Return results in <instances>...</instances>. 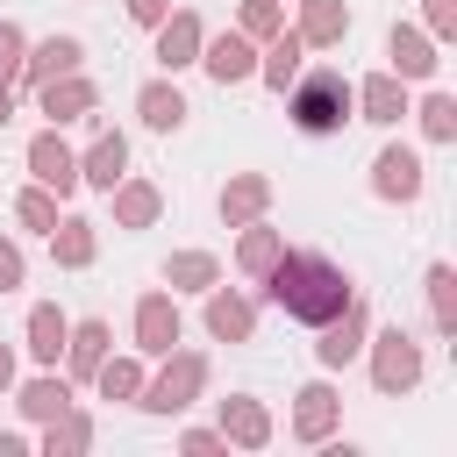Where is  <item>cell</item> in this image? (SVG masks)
<instances>
[{
	"label": "cell",
	"instance_id": "7bdbcfd3",
	"mask_svg": "<svg viewBox=\"0 0 457 457\" xmlns=\"http://www.w3.org/2000/svg\"><path fill=\"white\" fill-rule=\"evenodd\" d=\"M7 121H14V86L0 79V129H7Z\"/></svg>",
	"mask_w": 457,
	"mask_h": 457
},
{
	"label": "cell",
	"instance_id": "5bb4252c",
	"mask_svg": "<svg viewBox=\"0 0 457 457\" xmlns=\"http://www.w3.org/2000/svg\"><path fill=\"white\" fill-rule=\"evenodd\" d=\"M121 179H129V143H121V129H100L93 150L79 157V186H100V193H107V186H121Z\"/></svg>",
	"mask_w": 457,
	"mask_h": 457
},
{
	"label": "cell",
	"instance_id": "8992f818",
	"mask_svg": "<svg viewBox=\"0 0 457 457\" xmlns=\"http://www.w3.org/2000/svg\"><path fill=\"white\" fill-rule=\"evenodd\" d=\"M29 171H36V186H50L57 200H64V193L79 186V157H71V143L57 136V121H50V129H43L36 143H29Z\"/></svg>",
	"mask_w": 457,
	"mask_h": 457
},
{
	"label": "cell",
	"instance_id": "603a6c76",
	"mask_svg": "<svg viewBox=\"0 0 457 457\" xmlns=\"http://www.w3.org/2000/svg\"><path fill=\"white\" fill-rule=\"evenodd\" d=\"M64 336H71V321H64V314H57L50 300H43V307H29V357H36L43 371H50L57 357H64Z\"/></svg>",
	"mask_w": 457,
	"mask_h": 457
},
{
	"label": "cell",
	"instance_id": "5b68a950",
	"mask_svg": "<svg viewBox=\"0 0 457 457\" xmlns=\"http://www.w3.org/2000/svg\"><path fill=\"white\" fill-rule=\"evenodd\" d=\"M200 64H207L214 86H243V79H257V43H250L243 29H228V36H200Z\"/></svg>",
	"mask_w": 457,
	"mask_h": 457
},
{
	"label": "cell",
	"instance_id": "30bf717a",
	"mask_svg": "<svg viewBox=\"0 0 457 457\" xmlns=\"http://www.w3.org/2000/svg\"><path fill=\"white\" fill-rule=\"evenodd\" d=\"M364 328H371V314H364V300H350L336 321H321V343H314V357L336 371V364H350L357 350H364Z\"/></svg>",
	"mask_w": 457,
	"mask_h": 457
},
{
	"label": "cell",
	"instance_id": "cb8c5ba5",
	"mask_svg": "<svg viewBox=\"0 0 457 457\" xmlns=\"http://www.w3.org/2000/svg\"><path fill=\"white\" fill-rule=\"evenodd\" d=\"M300 57H307V43H300V36H293V29H278V36H271V50H264V57H257V79H264V86H278V93H286V86H293V79H300Z\"/></svg>",
	"mask_w": 457,
	"mask_h": 457
},
{
	"label": "cell",
	"instance_id": "74e56055",
	"mask_svg": "<svg viewBox=\"0 0 457 457\" xmlns=\"http://www.w3.org/2000/svg\"><path fill=\"white\" fill-rule=\"evenodd\" d=\"M14 286H21V243L0 236V293H14Z\"/></svg>",
	"mask_w": 457,
	"mask_h": 457
},
{
	"label": "cell",
	"instance_id": "1f68e13d",
	"mask_svg": "<svg viewBox=\"0 0 457 457\" xmlns=\"http://www.w3.org/2000/svg\"><path fill=\"white\" fill-rule=\"evenodd\" d=\"M86 443H93V421H86L79 407H64L57 421H43V450H50V457H71V450H86Z\"/></svg>",
	"mask_w": 457,
	"mask_h": 457
},
{
	"label": "cell",
	"instance_id": "f35d334b",
	"mask_svg": "<svg viewBox=\"0 0 457 457\" xmlns=\"http://www.w3.org/2000/svg\"><path fill=\"white\" fill-rule=\"evenodd\" d=\"M129 7V21H143V29H157L164 14H171V0H121Z\"/></svg>",
	"mask_w": 457,
	"mask_h": 457
},
{
	"label": "cell",
	"instance_id": "6da1fadb",
	"mask_svg": "<svg viewBox=\"0 0 457 457\" xmlns=\"http://www.w3.org/2000/svg\"><path fill=\"white\" fill-rule=\"evenodd\" d=\"M264 300H271L278 314L321 328V321H336L357 293H350V271H343L328 250H278L271 271H264Z\"/></svg>",
	"mask_w": 457,
	"mask_h": 457
},
{
	"label": "cell",
	"instance_id": "ba28073f",
	"mask_svg": "<svg viewBox=\"0 0 457 457\" xmlns=\"http://www.w3.org/2000/svg\"><path fill=\"white\" fill-rule=\"evenodd\" d=\"M200 36H207V29H200V14H193V7H171V14L157 21V64H164V71L200 64Z\"/></svg>",
	"mask_w": 457,
	"mask_h": 457
},
{
	"label": "cell",
	"instance_id": "d590c367",
	"mask_svg": "<svg viewBox=\"0 0 457 457\" xmlns=\"http://www.w3.org/2000/svg\"><path fill=\"white\" fill-rule=\"evenodd\" d=\"M21 50H29V43H21V29H14V21H0V79H14V71H21Z\"/></svg>",
	"mask_w": 457,
	"mask_h": 457
},
{
	"label": "cell",
	"instance_id": "d6986e66",
	"mask_svg": "<svg viewBox=\"0 0 457 457\" xmlns=\"http://www.w3.org/2000/svg\"><path fill=\"white\" fill-rule=\"evenodd\" d=\"M357 107H364V121L393 129V121L407 114V79H393V71H371V79L357 86Z\"/></svg>",
	"mask_w": 457,
	"mask_h": 457
},
{
	"label": "cell",
	"instance_id": "8d00e7d4",
	"mask_svg": "<svg viewBox=\"0 0 457 457\" xmlns=\"http://www.w3.org/2000/svg\"><path fill=\"white\" fill-rule=\"evenodd\" d=\"M428 36H457V0H428Z\"/></svg>",
	"mask_w": 457,
	"mask_h": 457
},
{
	"label": "cell",
	"instance_id": "b9f144b4",
	"mask_svg": "<svg viewBox=\"0 0 457 457\" xmlns=\"http://www.w3.org/2000/svg\"><path fill=\"white\" fill-rule=\"evenodd\" d=\"M7 386H14V350L0 343V393H7Z\"/></svg>",
	"mask_w": 457,
	"mask_h": 457
},
{
	"label": "cell",
	"instance_id": "484cf974",
	"mask_svg": "<svg viewBox=\"0 0 457 457\" xmlns=\"http://www.w3.org/2000/svg\"><path fill=\"white\" fill-rule=\"evenodd\" d=\"M50 250H57V264H64V271H86V264H93V250H100V236H93V221H79V214H71V221H57V228H50Z\"/></svg>",
	"mask_w": 457,
	"mask_h": 457
},
{
	"label": "cell",
	"instance_id": "f546056e",
	"mask_svg": "<svg viewBox=\"0 0 457 457\" xmlns=\"http://www.w3.org/2000/svg\"><path fill=\"white\" fill-rule=\"evenodd\" d=\"M428 314H436V336H457V271L450 264H428Z\"/></svg>",
	"mask_w": 457,
	"mask_h": 457
},
{
	"label": "cell",
	"instance_id": "9c48e42d",
	"mask_svg": "<svg viewBox=\"0 0 457 457\" xmlns=\"http://www.w3.org/2000/svg\"><path fill=\"white\" fill-rule=\"evenodd\" d=\"M179 343V307H171V293H143L136 300V350L143 357H164Z\"/></svg>",
	"mask_w": 457,
	"mask_h": 457
},
{
	"label": "cell",
	"instance_id": "44dd1931",
	"mask_svg": "<svg viewBox=\"0 0 457 457\" xmlns=\"http://www.w3.org/2000/svg\"><path fill=\"white\" fill-rule=\"evenodd\" d=\"M307 50H321V43H343L350 36V7L343 0H300V29H293Z\"/></svg>",
	"mask_w": 457,
	"mask_h": 457
},
{
	"label": "cell",
	"instance_id": "836d02e7",
	"mask_svg": "<svg viewBox=\"0 0 457 457\" xmlns=\"http://www.w3.org/2000/svg\"><path fill=\"white\" fill-rule=\"evenodd\" d=\"M14 214H21V228H43V236H50V228H57V193H50V186H29V193L14 200Z\"/></svg>",
	"mask_w": 457,
	"mask_h": 457
},
{
	"label": "cell",
	"instance_id": "52a82bcc",
	"mask_svg": "<svg viewBox=\"0 0 457 457\" xmlns=\"http://www.w3.org/2000/svg\"><path fill=\"white\" fill-rule=\"evenodd\" d=\"M371 193L378 200H421V157L407 143H386L371 157Z\"/></svg>",
	"mask_w": 457,
	"mask_h": 457
},
{
	"label": "cell",
	"instance_id": "7a4b0ae2",
	"mask_svg": "<svg viewBox=\"0 0 457 457\" xmlns=\"http://www.w3.org/2000/svg\"><path fill=\"white\" fill-rule=\"evenodd\" d=\"M350 107H357V86H350L336 64L300 71V79H293V100H286V114H293L300 136H336V129L350 121Z\"/></svg>",
	"mask_w": 457,
	"mask_h": 457
},
{
	"label": "cell",
	"instance_id": "3957f363",
	"mask_svg": "<svg viewBox=\"0 0 457 457\" xmlns=\"http://www.w3.org/2000/svg\"><path fill=\"white\" fill-rule=\"evenodd\" d=\"M200 386H207V357H200V350H164V371L143 378L136 407H150V414H186Z\"/></svg>",
	"mask_w": 457,
	"mask_h": 457
},
{
	"label": "cell",
	"instance_id": "7402d4cb",
	"mask_svg": "<svg viewBox=\"0 0 457 457\" xmlns=\"http://www.w3.org/2000/svg\"><path fill=\"white\" fill-rule=\"evenodd\" d=\"M136 114H143V129L171 136V129L186 121V100H179V86H171V79H150V86L136 93Z\"/></svg>",
	"mask_w": 457,
	"mask_h": 457
},
{
	"label": "cell",
	"instance_id": "2e32d148",
	"mask_svg": "<svg viewBox=\"0 0 457 457\" xmlns=\"http://www.w3.org/2000/svg\"><path fill=\"white\" fill-rule=\"evenodd\" d=\"M79 57H86V43H79V36H43L36 50H21V71H14V79L43 86V79H57V71H79Z\"/></svg>",
	"mask_w": 457,
	"mask_h": 457
},
{
	"label": "cell",
	"instance_id": "f1b7e54d",
	"mask_svg": "<svg viewBox=\"0 0 457 457\" xmlns=\"http://www.w3.org/2000/svg\"><path fill=\"white\" fill-rule=\"evenodd\" d=\"M214 278H221V264H214L207 250H179V257L164 264V286H171V293H207Z\"/></svg>",
	"mask_w": 457,
	"mask_h": 457
},
{
	"label": "cell",
	"instance_id": "60d3db41",
	"mask_svg": "<svg viewBox=\"0 0 457 457\" xmlns=\"http://www.w3.org/2000/svg\"><path fill=\"white\" fill-rule=\"evenodd\" d=\"M21 450H29V436L21 428H0V457H21Z\"/></svg>",
	"mask_w": 457,
	"mask_h": 457
},
{
	"label": "cell",
	"instance_id": "ffe728a7",
	"mask_svg": "<svg viewBox=\"0 0 457 457\" xmlns=\"http://www.w3.org/2000/svg\"><path fill=\"white\" fill-rule=\"evenodd\" d=\"M107 200H114V228H150L164 207V193L150 179H121V186H107Z\"/></svg>",
	"mask_w": 457,
	"mask_h": 457
},
{
	"label": "cell",
	"instance_id": "ab89813d",
	"mask_svg": "<svg viewBox=\"0 0 457 457\" xmlns=\"http://www.w3.org/2000/svg\"><path fill=\"white\" fill-rule=\"evenodd\" d=\"M179 443H186V450H221V428H186Z\"/></svg>",
	"mask_w": 457,
	"mask_h": 457
},
{
	"label": "cell",
	"instance_id": "e575fe53",
	"mask_svg": "<svg viewBox=\"0 0 457 457\" xmlns=\"http://www.w3.org/2000/svg\"><path fill=\"white\" fill-rule=\"evenodd\" d=\"M236 29H243L250 43H264V36L286 29V7H278V0H243V21H236Z\"/></svg>",
	"mask_w": 457,
	"mask_h": 457
},
{
	"label": "cell",
	"instance_id": "4fadbf2b",
	"mask_svg": "<svg viewBox=\"0 0 457 457\" xmlns=\"http://www.w3.org/2000/svg\"><path fill=\"white\" fill-rule=\"evenodd\" d=\"M93 79H79V71H57V79H43L36 86V107L50 114V121H79V114H93Z\"/></svg>",
	"mask_w": 457,
	"mask_h": 457
},
{
	"label": "cell",
	"instance_id": "d4e9b609",
	"mask_svg": "<svg viewBox=\"0 0 457 457\" xmlns=\"http://www.w3.org/2000/svg\"><path fill=\"white\" fill-rule=\"evenodd\" d=\"M100 357H107V321H71V336H64V364H71V378H93Z\"/></svg>",
	"mask_w": 457,
	"mask_h": 457
},
{
	"label": "cell",
	"instance_id": "ac0fdd59",
	"mask_svg": "<svg viewBox=\"0 0 457 457\" xmlns=\"http://www.w3.org/2000/svg\"><path fill=\"white\" fill-rule=\"evenodd\" d=\"M264 207H271V179H264V171H236V179L221 186V221H228V228L257 221Z\"/></svg>",
	"mask_w": 457,
	"mask_h": 457
},
{
	"label": "cell",
	"instance_id": "4dcf8cb0",
	"mask_svg": "<svg viewBox=\"0 0 457 457\" xmlns=\"http://www.w3.org/2000/svg\"><path fill=\"white\" fill-rule=\"evenodd\" d=\"M93 386H100V400H136V393H143V364H136V357H100Z\"/></svg>",
	"mask_w": 457,
	"mask_h": 457
},
{
	"label": "cell",
	"instance_id": "9a60e30c",
	"mask_svg": "<svg viewBox=\"0 0 457 457\" xmlns=\"http://www.w3.org/2000/svg\"><path fill=\"white\" fill-rule=\"evenodd\" d=\"M336 421H343V400H336V386H300L293 436H300V443H328V436H336Z\"/></svg>",
	"mask_w": 457,
	"mask_h": 457
},
{
	"label": "cell",
	"instance_id": "d6a6232c",
	"mask_svg": "<svg viewBox=\"0 0 457 457\" xmlns=\"http://www.w3.org/2000/svg\"><path fill=\"white\" fill-rule=\"evenodd\" d=\"M414 114H421V136H428V143H457V100H450V93H428Z\"/></svg>",
	"mask_w": 457,
	"mask_h": 457
},
{
	"label": "cell",
	"instance_id": "7c38bea8",
	"mask_svg": "<svg viewBox=\"0 0 457 457\" xmlns=\"http://www.w3.org/2000/svg\"><path fill=\"white\" fill-rule=\"evenodd\" d=\"M386 57H393V79H436V36H421V29H407V21H393V36H386Z\"/></svg>",
	"mask_w": 457,
	"mask_h": 457
},
{
	"label": "cell",
	"instance_id": "4316f807",
	"mask_svg": "<svg viewBox=\"0 0 457 457\" xmlns=\"http://www.w3.org/2000/svg\"><path fill=\"white\" fill-rule=\"evenodd\" d=\"M64 407H71V386L57 378V364H50L43 378H29V386H21V414H29V421H57Z\"/></svg>",
	"mask_w": 457,
	"mask_h": 457
},
{
	"label": "cell",
	"instance_id": "277c9868",
	"mask_svg": "<svg viewBox=\"0 0 457 457\" xmlns=\"http://www.w3.org/2000/svg\"><path fill=\"white\" fill-rule=\"evenodd\" d=\"M371 386L378 393H414L421 386V343L407 328H378L371 336Z\"/></svg>",
	"mask_w": 457,
	"mask_h": 457
},
{
	"label": "cell",
	"instance_id": "83f0119b",
	"mask_svg": "<svg viewBox=\"0 0 457 457\" xmlns=\"http://www.w3.org/2000/svg\"><path fill=\"white\" fill-rule=\"evenodd\" d=\"M278 250H286V236H278V228H264V221H243V243H236V264H243L250 278H264Z\"/></svg>",
	"mask_w": 457,
	"mask_h": 457
},
{
	"label": "cell",
	"instance_id": "8fae6325",
	"mask_svg": "<svg viewBox=\"0 0 457 457\" xmlns=\"http://www.w3.org/2000/svg\"><path fill=\"white\" fill-rule=\"evenodd\" d=\"M221 443H236V450H264V443H271V414H264V400L228 393V400H221Z\"/></svg>",
	"mask_w": 457,
	"mask_h": 457
},
{
	"label": "cell",
	"instance_id": "e0dca14e",
	"mask_svg": "<svg viewBox=\"0 0 457 457\" xmlns=\"http://www.w3.org/2000/svg\"><path fill=\"white\" fill-rule=\"evenodd\" d=\"M250 328H257V307H250L243 293L207 286V336H214V343H250Z\"/></svg>",
	"mask_w": 457,
	"mask_h": 457
}]
</instances>
